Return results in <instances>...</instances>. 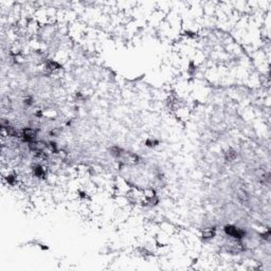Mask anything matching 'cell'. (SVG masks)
<instances>
[{"mask_svg": "<svg viewBox=\"0 0 271 271\" xmlns=\"http://www.w3.org/2000/svg\"><path fill=\"white\" fill-rule=\"evenodd\" d=\"M225 233L230 236L232 238H235V239H241V238L245 236L246 232L244 230H241L239 228L235 226H232V225H229V226L225 227Z\"/></svg>", "mask_w": 271, "mask_h": 271, "instance_id": "6da1fadb", "label": "cell"}, {"mask_svg": "<svg viewBox=\"0 0 271 271\" xmlns=\"http://www.w3.org/2000/svg\"><path fill=\"white\" fill-rule=\"evenodd\" d=\"M21 137H23V140L25 142L32 143V142L35 141L36 131L34 129H32V128H25V129L21 131Z\"/></svg>", "mask_w": 271, "mask_h": 271, "instance_id": "7a4b0ae2", "label": "cell"}, {"mask_svg": "<svg viewBox=\"0 0 271 271\" xmlns=\"http://www.w3.org/2000/svg\"><path fill=\"white\" fill-rule=\"evenodd\" d=\"M34 175L36 176V177H38V178H42L44 176H45V170H44V167L41 166V165H36V166L34 167Z\"/></svg>", "mask_w": 271, "mask_h": 271, "instance_id": "3957f363", "label": "cell"}, {"mask_svg": "<svg viewBox=\"0 0 271 271\" xmlns=\"http://www.w3.org/2000/svg\"><path fill=\"white\" fill-rule=\"evenodd\" d=\"M215 233H216L215 229H214V228H210V229H205V230L203 231L202 236H203V238H212V237H214Z\"/></svg>", "mask_w": 271, "mask_h": 271, "instance_id": "277c9868", "label": "cell"}, {"mask_svg": "<svg viewBox=\"0 0 271 271\" xmlns=\"http://www.w3.org/2000/svg\"><path fill=\"white\" fill-rule=\"evenodd\" d=\"M226 159L228 161H233V160L236 159V152H234L233 149H229L228 152H226Z\"/></svg>", "mask_w": 271, "mask_h": 271, "instance_id": "5b68a950", "label": "cell"}, {"mask_svg": "<svg viewBox=\"0 0 271 271\" xmlns=\"http://www.w3.org/2000/svg\"><path fill=\"white\" fill-rule=\"evenodd\" d=\"M110 152H111V155L115 157H121L122 156V149L120 148V147H118V146H113V147H111V149H110Z\"/></svg>", "mask_w": 271, "mask_h": 271, "instance_id": "8992f818", "label": "cell"}, {"mask_svg": "<svg viewBox=\"0 0 271 271\" xmlns=\"http://www.w3.org/2000/svg\"><path fill=\"white\" fill-rule=\"evenodd\" d=\"M48 68L49 69H51V70H55V69H60V65L58 63H56V62H49L48 63Z\"/></svg>", "mask_w": 271, "mask_h": 271, "instance_id": "52a82bcc", "label": "cell"}, {"mask_svg": "<svg viewBox=\"0 0 271 271\" xmlns=\"http://www.w3.org/2000/svg\"><path fill=\"white\" fill-rule=\"evenodd\" d=\"M48 147H49V149H50L51 152H58V147H57V145H56L55 142H49Z\"/></svg>", "mask_w": 271, "mask_h": 271, "instance_id": "ba28073f", "label": "cell"}, {"mask_svg": "<svg viewBox=\"0 0 271 271\" xmlns=\"http://www.w3.org/2000/svg\"><path fill=\"white\" fill-rule=\"evenodd\" d=\"M25 104L28 105V106L32 105V99H31V97H27V99H25Z\"/></svg>", "mask_w": 271, "mask_h": 271, "instance_id": "9c48e42d", "label": "cell"}]
</instances>
